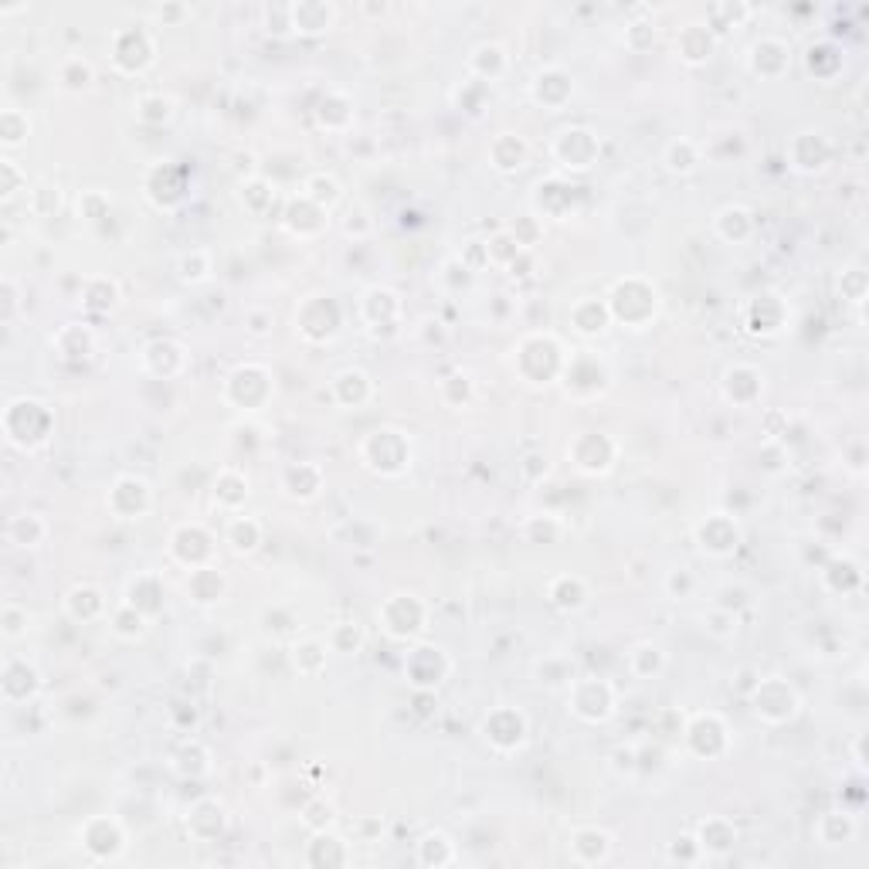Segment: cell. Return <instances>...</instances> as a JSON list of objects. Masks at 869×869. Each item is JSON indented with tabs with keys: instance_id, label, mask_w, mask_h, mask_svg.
Returning <instances> with one entry per match:
<instances>
[{
	"instance_id": "cell-1",
	"label": "cell",
	"mask_w": 869,
	"mask_h": 869,
	"mask_svg": "<svg viewBox=\"0 0 869 869\" xmlns=\"http://www.w3.org/2000/svg\"><path fill=\"white\" fill-rule=\"evenodd\" d=\"M153 51H157V41L153 34L143 28V24H133V28H119L113 34V45H109V58L119 72L136 75L143 72L146 65L153 62Z\"/></svg>"
},
{
	"instance_id": "cell-2",
	"label": "cell",
	"mask_w": 869,
	"mask_h": 869,
	"mask_svg": "<svg viewBox=\"0 0 869 869\" xmlns=\"http://www.w3.org/2000/svg\"><path fill=\"white\" fill-rule=\"evenodd\" d=\"M751 703H754V713L764 720V724H788V720H795L798 707H802L798 693L791 690V686L781 676L761 679V686L754 690V700Z\"/></svg>"
},
{
	"instance_id": "cell-3",
	"label": "cell",
	"mask_w": 869,
	"mask_h": 869,
	"mask_svg": "<svg viewBox=\"0 0 869 869\" xmlns=\"http://www.w3.org/2000/svg\"><path fill=\"white\" fill-rule=\"evenodd\" d=\"M550 150H554V160L561 163L564 170L584 174V170L595 167L601 146H598L595 133H588V129H581V126H571V129H561V133H557V140Z\"/></svg>"
},
{
	"instance_id": "cell-4",
	"label": "cell",
	"mask_w": 869,
	"mask_h": 869,
	"mask_svg": "<svg viewBox=\"0 0 869 869\" xmlns=\"http://www.w3.org/2000/svg\"><path fill=\"white\" fill-rule=\"evenodd\" d=\"M377 622L384 625L391 639H408V635H418L425 628V605L415 595H391L377 612Z\"/></svg>"
},
{
	"instance_id": "cell-5",
	"label": "cell",
	"mask_w": 869,
	"mask_h": 869,
	"mask_svg": "<svg viewBox=\"0 0 869 869\" xmlns=\"http://www.w3.org/2000/svg\"><path fill=\"white\" fill-rule=\"evenodd\" d=\"M571 710L588 724H601L615 713V690L605 679H578L571 690Z\"/></svg>"
},
{
	"instance_id": "cell-6",
	"label": "cell",
	"mask_w": 869,
	"mask_h": 869,
	"mask_svg": "<svg viewBox=\"0 0 869 869\" xmlns=\"http://www.w3.org/2000/svg\"><path fill=\"white\" fill-rule=\"evenodd\" d=\"M483 737L486 744H493L499 754H510L527 741V717L520 710L499 707L483 720Z\"/></svg>"
},
{
	"instance_id": "cell-7",
	"label": "cell",
	"mask_w": 869,
	"mask_h": 869,
	"mask_svg": "<svg viewBox=\"0 0 869 869\" xmlns=\"http://www.w3.org/2000/svg\"><path fill=\"white\" fill-rule=\"evenodd\" d=\"M109 503H116L113 510H116L119 520H143V513L150 510V503H153L150 483H146V479H136V476L116 479V486L109 489Z\"/></svg>"
},
{
	"instance_id": "cell-8",
	"label": "cell",
	"mask_w": 869,
	"mask_h": 869,
	"mask_svg": "<svg viewBox=\"0 0 869 869\" xmlns=\"http://www.w3.org/2000/svg\"><path fill=\"white\" fill-rule=\"evenodd\" d=\"M404 673H408V679L418 690H435V686L442 683V676L449 673V659H445V652L435 649V645H421V649H415L408 656Z\"/></svg>"
},
{
	"instance_id": "cell-9",
	"label": "cell",
	"mask_w": 869,
	"mask_h": 869,
	"mask_svg": "<svg viewBox=\"0 0 869 869\" xmlns=\"http://www.w3.org/2000/svg\"><path fill=\"white\" fill-rule=\"evenodd\" d=\"M612 299H622V303L628 299V309H622L618 316H612V320L628 323V326H632V309H642L645 323H649L652 316H656V309H659V292H656V286H649L645 279H622L615 286Z\"/></svg>"
},
{
	"instance_id": "cell-10",
	"label": "cell",
	"mask_w": 869,
	"mask_h": 869,
	"mask_svg": "<svg viewBox=\"0 0 869 869\" xmlns=\"http://www.w3.org/2000/svg\"><path fill=\"white\" fill-rule=\"evenodd\" d=\"M696 537H700L703 550H710V554L724 557L730 554L737 544H741V527L734 523V516L727 513H710L707 520L700 523V530H696Z\"/></svg>"
},
{
	"instance_id": "cell-11",
	"label": "cell",
	"mask_w": 869,
	"mask_h": 869,
	"mask_svg": "<svg viewBox=\"0 0 869 869\" xmlns=\"http://www.w3.org/2000/svg\"><path fill=\"white\" fill-rule=\"evenodd\" d=\"M574 92V79L564 72V68H544V72H537V79L530 82V96L533 102H540V106L547 109H561L567 99H571Z\"/></svg>"
},
{
	"instance_id": "cell-12",
	"label": "cell",
	"mask_w": 869,
	"mask_h": 869,
	"mask_svg": "<svg viewBox=\"0 0 869 869\" xmlns=\"http://www.w3.org/2000/svg\"><path fill=\"white\" fill-rule=\"evenodd\" d=\"M337 21V7L320 4V0H303V4H289V28L296 34H323Z\"/></svg>"
},
{
	"instance_id": "cell-13",
	"label": "cell",
	"mask_w": 869,
	"mask_h": 869,
	"mask_svg": "<svg viewBox=\"0 0 869 869\" xmlns=\"http://www.w3.org/2000/svg\"><path fill=\"white\" fill-rule=\"evenodd\" d=\"M713 45H717V38H713L710 24H686L676 38V51L686 65H703L713 55Z\"/></svg>"
},
{
	"instance_id": "cell-14",
	"label": "cell",
	"mask_w": 869,
	"mask_h": 869,
	"mask_svg": "<svg viewBox=\"0 0 869 869\" xmlns=\"http://www.w3.org/2000/svg\"><path fill=\"white\" fill-rule=\"evenodd\" d=\"M282 486L292 499H313L323 489V469L313 466V462H296V466L282 472Z\"/></svg>"
},
{
	"instance_id": "cell-15",
	"label": "cell",
	"mask_w": 869,
	"mask_h": 869,
	"mask_svg": "<svg viewBox=\"0 0 869 869\" xmlns=\"http://www.w3.org/2000/svg\"><path fill=\"white\" fill-rule=\"evenodd\" d=\"M187 595H191L197 605H214V601H221V595H225V578H221L211 564L194 567L191 578H187Z\"/></svg>"
},
{
	"instance_id": "cell-16",
	"label": "cell",
	"mask_w": 869,
	"mask_h": 869,
	"mask_svg": "<svg viewBox=\"0 0 869 869\" xmlns=\"http://www.w3.org/2000/svg\"><path fill=\"white\" fill-rule=\"evenodd\" d=\"M768 62H778L781 72L791 65V48L781 38H761V41H754L751 51H747V65H751L754 75H764Z\"/></svg>"
},
{
	"instance_id": "cell-17",
	"label": "cell",
	"mask_w": 869,
	"mask_h": 869,
	"mask_svg": "<svg viewBox=\"0 0 869 869\" xmlns=\"http://www.w3.org/2000/svg\"><path fill=\"white\" fill-rule=\"evenodd\" d=\"M48 537V523L38 513H21L7 523V540L14 547H41Z\"/></svg>"
},
{
	"instance_id": "cell-18",
	"label": "cell",
	"mask_w": 869,
	"mask_h": 869,
	"mask_svg": "<svg viewBox=\"0 0 869 869\" xmlns=\"http://www.w3.org/2000/svg\"><path fill=\"white\" fill-rule=\"evenodd\" d=\"M489 153H493V167L496 170L513 174V170H520L523 160H527V143H523L520 136H513V133H499Z\"/></svg>"
},
{
	"instance_id": "cell-19",
	"label": "cell",
	"mask_w": 869,
	"mask_h": 869,
	"mask_svg": "<svg viewBox=\"0 0 869 869\" xmlns=\"http://www.w3.org/2000/svg\"><path fill=\"white\" fill-rule=\"evenodd\" d=\"M225 540L235 554H252V550H258V544H262V523L252 520V516H231Z\"/></svg>"
},
{
	"instance_id": "cell-20",
	"label": "cell",
	"mask_w": 869,
	"mask_h": 869,
	"mask_svg": "<svg viewBox=\"0 0 869 869\" xmlns=\"http://www.w3.org/2000/svg\"><path fill=\"white\" fill-rule=\"evenodd\" d=\"M666 163L673 174H690V170L700 167V146L693 140H676L666 150Z\"/></svg>"
},
{
	"instance_id": "cell-21",
	"label": "cell",
	"mask_w": 869,
	"mask_h": 869,
	"mask_svg": "<svg viewBox=\"0 0 869 869\" xmlns=\"http://www.w3.org/2000/svg\"><path fill=\"white\" fill-rule=\"evenodd\" d=\"M554 584L567 588V595H561L557 588H550V601H554L557 608H564V612H574V608H581L584 601H588V591H584V581L581 578H571V574H564V578H557Z\"/></svg>"
},
{
	"instance_id": "cell-22",
	"label": "cell",
	"mask_w": 869,
	"mask_h": 869,
	"mask_svg": "<svg viewBox=\"0 0 869 869\" xmlns=\"http://www.w3.org/2000/svg\"><path fill=\"white\" fill-rule=\"evenodd\" d=\"M31 133V123L28 116L21 113V109H4V116H0V136H4V146L7 150H14V146L24 143V136Z\"/></svg>"
},
{
	"instance_id": "cell-23",
	"label": "cell",
	"mask_w": 869,
	"mask_h": 869,
	"mask_svg": "<svg viewBox=\"0 0 869 869\" xmlns=\"http://www.w3.org/2000/svg\"><path fill=\"white\" fill-rule=\"evenodd\" d=\"M58 82L68 92H79L92 82V65L85 58H65L62 68H58Z\"/></svg>"
},
{
	"instance_id": "cell-24",
	"label": "cell",
	"mask_w": 869,
	"mask_h": 869,
	"mask_svg": "<svg viewBox=\"0 0 869 869\" xmlns=\"http://www.w3.org/2000/svg\"><path fill=\"white\" fill-rule=\"evenodd\" d=\"M343 391H354V401L364 404L367 398H371L374 384L364 371H343V374H337V381H333V394H343Z\"/></svg>"
},
{
	"instance_id": "cell-25",
	"label": "cell",
	"mask_w": 869,
	"mask_h": 869,
	"mask_svg": "<svg viewBox=\"0 0 869 869\" xmlns=\"http://www.w3.org/2000/svg\"><path fill=\"white\" fill-rule=\"evenodd\" d=\"M180 279L191 282V286H197V282H208L211 279V258L208 252H191L180 258Z\"/></svg>"
},
{
	"instance_id": "cell-26",
	"label": "cell",
	"mask_w": 869,
	"mask_h": 869,
	"mask_svg": "<svg viewBox=\"0 0 869 869\" xmlns=\"http://www.w3.org/2000/svg\"><path fill=\"white\" fill-rule=\"evenodd\" d=\"M330 645H333V652H343V656H350V652L360 649V628H354L350 622L337 625V628H333V635H330Z\"/></svg>"
},
{
	"instance_id": "cell-27",
	"label": "cell",
	"mask_w": 869,
	"mask_h": 869,
	"mask_svg": "<svg viewBox=\"0 0 869 869\" xmlns=\"http://www.w3.org/2000/svg\"><path fill=\"white\" fill-rule=\"evenodd\" d=\"M0 170L7 174V184H4V197H14L17 194V180H21V174H17V163L11 157L0 160Z\"/></svg>"
}]
</instances>
